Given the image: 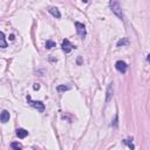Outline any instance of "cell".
Wrapping results in <instances>:
<instances>
[{"mask_svg":"<svg viewBox=\"0 0 150 150\" xmlns=\"http://www.w3.org/2000/svg\"><path fill=\"white\" fill-rule=\"evenodd\" d=\"M110 7H112V11L113 12L119 17L120 19H122L123 20V13H122V8H121V6H120V4L116 1V0H112L110 1Z\"/></svg>","mask_w":150,"mask_h":150,"instance_id":"obj_1","label":"cell"},{"mask_svg":"<svg viewBox=\"0 0 150 150\" xmlns=\"http://www.w3.org/2000/svg\"><path fill=\"white\" fill-rule=\"evenodd\" d=\"M27 101H28V103H29L32 107H34V108L38 109L40 113L45 112V104L42 103L41 101H33V100L31 99V96H27Z\"/></svg>","mask_w":150,"mask_h":150,"instance_id":"obj_2","label":"cell"},{"mask_svg":"<svg viewBox=\"0 0 150 150\" xmlns=\"http://www.w3.org/2000/svg\"><path fill=\"white\" fill-rule=\"evenodd\" d=\"M61 47H62V50L65 52V53H69L72 49L76 48L75 46H73V45L70 44V41H69L68 39H65V40L62 41V45H61Z\"/></svg>","mask_w":150,"mask_h":150,"instance_id":"obj_3","label":"cell"},{"mask_svg":"<svg viewBox=\"0 0 150 150\" xmlns=\"http://www.w3.org/2000/svg\"><path fill=\"white\" fill-rule=\"evenodd\" d=\"M75 27H76V32H78V34L81 37V38H84L86 34H87V32H86V27L83 24L81 23H75Z\"/></svg>","mask_w":150,"mask_h":150,"instance_id":"obj_4","label":"cell"},{"mask_svg":"<svg viewBox=\"0 0 150 150\" xmlns=\"http://www.w3.org/2000/svg\"><path fill=\"white\" fill-rule=\"evenodd\" d=\"M115 68L119 70L120 73H125L127 72V68H128V66H127V63L124 62V61H122V60H120V61H117L116 63H115Z\"/></svg>","mask_w":150,"mask_h":150,"instance_id":"obj_5","label":"cell"},{"mask_svg":"<svg viewBox=\"0 0 150 150\" xmlns=\"http://www.w3.org/2000/svg\"><path fill=\"white\" fill-rule=\"evenodd\" d=\"M48 12L54 17V18H56V19H60L61 18V13H60V11H59V8L58 7H49L48 8Z\"/></svg>","mask_w":150,"mask_h":150,"instance_id":"obj_6","label":"cell"},{"mask_svg":"<svg viewBox=\"0 0 150 150\" xmlns=\"http://www.w3.org/2000/svg\"><path fill=\"white\" fill-rule=\"evenodd\" d=\"M113 93H114V83L112 82L109 86H108V89H107V98H106V101L109 102L112 96H113Z\"/></svg>","mask_w":150,"mask_h":150,"instance_id":"obj_7","label":"cell"},{"mask_svg":"<svg viewBox=\"0 0 150 150\" xmlns=\"http://www.w3.org/2000/svg\"><path fill=\"white\" fill-rule=\"evenodd\" d=\"M0 121L1 123H6L9 121V113L7 110H3L1 112V115H0Z\"/></svg>","mask_w":150,"mask_h":150,"instance_id":"obj_8","label":"cell"},{"mask_svg":"<svg viewBox=\"0 0 150 150\" xmlns=\"http://www.w3.org/2000/svg\"><path fill=\"white\" fill-rule=\"evenodd\" d=\"M28 135V131L23 129V128H19V129H17V136L19 138H25L26 136Z\"/></svg>","mask_w":150,"mask_h":150,"instance_id":"obj_9","label":"cell"},{"mask_svg":"<svg viewBox=\"0 0 150 150\" xmlns=\"http://www.w3.org/2000/svg\"><path fill=\"white\" fill-rule=\"evenodd\" d=\"M53 47H55V42L53 41V40H47V42H46V48H47V49H52Z\"/></svg>","mask_w":150,"mask_h":150,"instance_id":"obj_10","label":"cell"},{"mask_svg":"<svg viewBox=\"0 0 150 150\" xmlns=\"http://www.w3.org/2000/svg\"><path fill=\"white\" fill-rule=\"evenodd\" d=\"M128 44H129V41H128V39H127V38H124V39H122V40H120L119 42H117V47L125 46V45H128Z\"/></svg>","mask_w":150,"mask_h":150,"instance_id":"obj_11","label":"cell"},{"mask_svg":"<svg viewBox=\"0 0 150 150\" xmlns=\"http://www.w3.org/2000/svg\"><path fill=\"white\" fill-rule=\"evenodd\" d=\"M56 90L58 92H66V90H69V87L68 86H66V84H62V86H58V88H56Z\"/></svg>","mask_w":150,"mask_h":150,"instance_id":"obj_12","label":"cell"},{"mask_svg":"<svg viewBox=\"0 0 150 150\" xmlns=\"http://www.w3.org/2000/svg\"><path fill=\"white\" fill-rule=\"evenodd\" d=\"M0 40H1V47H3V48H6V47H7V44H6L5 34H4V33H1V38H0Z\"/></svg>","mask_w":150,"mask_h":150,"instance_id":"obj_13","label":"cell"},{"mask_svg":"<svg viewBox=\"0 0 150 150\" xmlns=\"http://www.w3.org/2000/svg\"><path fill=\"white\" fill-rule=\"evenodd\" d=\"M11 148H12V149H14V150H20V149H21V145H20L19 143H15V142H13L12 144H11Z\"/></svg>","mask_w":150,"mask_h":150,"instance_id":"obj_14","label":"cell"},{"mask_svg":"<svg viewBox=\"0 0 150 150\" xmlns=\"http://www.w3.org/2000/svg\"><path fill=\"white\" fill-rule=\"evenodd\" d=\"M124 143H125V144H128V147H129L130 149H134V148H135L133 143H129V142H128V140H124Z\"/></svg>","mask_w":150,"mask_h":150,"instance_id":"obj_15","label":"cell"},{"mask_svg":"<svg viewBox=\"0 0 150 150\" xmlns=\"http://www.w3.org/2000/svg\"><path fill=\"white\" fill-rule=\"evenodd\" d=\"M40 88V86L38 84V83H35V86H34V89H39Z\"/></svg>","mask_w":150,"mask_h":150,"instance_id":"obj_16","label":"cell"},{"mask_svg":"<svg viewBox=\"0 0 150 150\" xmlns=\"http://www.w3.org/2000/svg\"><path fill=\"white\" fill-rule=\"evenodd\" d=\"M147 60H148V62H150V54L147 56Z\"/></svg>","mask_w":150,"mask_h":150,"instance_id":"obj_17","label":"cell"}]
</instances>
